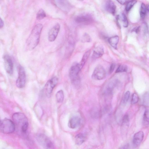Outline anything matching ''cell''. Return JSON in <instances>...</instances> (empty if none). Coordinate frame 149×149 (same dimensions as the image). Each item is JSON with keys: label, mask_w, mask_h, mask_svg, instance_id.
<instances>
[{"label": "cell", "mask_w": 149, "mask_h": 149, "mask_svg": "<svg viewBox=\"0 0 149 149\" xmlns=\"http://www.w3.org/2000/svg\"><path fill=\"white\" fill-rule=\"evenodd\" d=\"M146 12V8L145 4L142 3H141L140 10V15L142 19L145 18Z\"/></svg>", "instance_id": "44dd1931"}, {"label": "cell", "mask_w": 149, "mask_h": 149, "mask_svg": "<svg viewBox=\"0 0 149 149\" xmlns=\"http://www.w3.org/2000/svg\"><path fill=\"white\" fill-rule=\"evenodd\" d=\"M119 3L122 5L127 4L130 1L122 0L117 1Z\"/></svg>", "instance_id": "d6a6232c"}, {"label": "cell", "mask_w": 149, "mask_h": 149, "mask_svg": "<svg viewBox=\"0 0 149 149\" xmlns=\"http://www.w3.org/2000/svg\"><path fill=\"white\" fill-rule=\"evenodd\" d=\"M119 149H131L129 144H126L121 147Z\"/></svg>", "instance_id": "1f68e13d"}, {"label": "cell", "mask_w": 149, "mask_h": 149, "mask_svg": "<svg viewBox=\"0 0 149 149\" xmlns=\"http://www.w3.org/2000/svg\"><path fill=\"white\" fill-rule=\"evenodd\" d=\"M139 100V97L135 93L133 94L131 99V103L132 104L137 103Z\"/></svg>", "instance_id": "83f0119b"}, {"label": "cell", "mask_w": 149, "mask_h": 149, "mask_svg": "<svg viewBox=\"0 0 149 149\" xmlns=\"http://www.w3.org/2000/svg\"><path fill=\"white\" fill-rule=\"evenodd\" d=\"M104 7L107 11L113 15H114L116 12V6L112 1H106L105 3Z\"/></svg>", "instance_id": "9a60e30c"}, {"label": "cell", "mask_w": 149, "mask_h": 149, "mask_svg": "<svg viewBox=\"0 0 149 149\" xmlns=\"http://www.w3.org/2000/svg\"><path fill=\"white\" fill-rule=\"evenodd\" d=\"M58 81V79L56 77H54L49 80L44 87V89L46 95L49 96L52 93L54 88L56 86Z\"/></svg>", "instance_id": "ba28073f"}, {"label": "cell", "mask_w": 149, "mask_h": 149, "mask_svg": "<svg viewBox=\"0 0 149 149\" xmlns=\"http://www.w3.org/2000/svg\"><path fill=\"white\" fill-rule=\"evenodd\" d=\"M60 29V25L57 23L49 31L48 34V39L50 42L55 40Z\"/></svg>", "instance_id": "8fae6325"}, {"label": "cell", "mask_w": 149, "mask_h": 149, "mask_svg": "<svg viewBox=\"0 0 149 149\" xmlns=\"http://www.w3.org/2000/svg\"><path fill=\"white\" fill-rule=\"evenodd\" d=\"M81 119L79 117L74 116L72 117L68 122V126L70 128L75 129L80 124Z\"/></svg>", "instance_id": "4fadbf2b"}, {"label": "cell", "mask_w": 149, "mask_h": 149, "mask_svg": "<svg viewBox=\"0 0 149 149\" xmlns=\"http://www.w3.org/2000/svg\"><path fill=\"white\" fill-rule=\"evenodd\" d=\"M93 18L90 14H82L77 16L75 18L76 22L79 23L88 24L92 22Z\"/></svg>", "instance_id": "30bf717a"}, {"label": "cell", "mask_w": 149, "mask_h": 149, "mask_svg": "<svg viewBox=\"0 0 149 149\" xmlns=\"http://www.w3.org/2000/svg\"><path fill=\"white\" fill-rule=\"evenodd\" d=\"M144 137V133L143 131H139L136 133L134 135L132 144L135 147L138 146L142 141Z\"/></svg>", "instance_id": "7c38bea8"}, {"label": "cell", "mask_w": 149, "mask_h": 149, "mask_svg": "<svg viewBox=\"0 0 149 149\" xmlns=\"http://www.w3.org/2000/svg\"><path fill=\"white\" fill-rule=\"evenodd\" d=\"M26 74L24 68L19 65L18 69V76L16 81V85L19 88H23L25 84Z\"/></svg>", "instance_id": "52a82bcc"}, {"label": "cell", "mask_w": 149, "mask_h": 149, "mask_svg": "<svg viewBox=\"0 0 149 149\" xmlns=\"http://www.w3.org/2000/svg\"><path fill=\"white\" fill-rule=\"evenodd\" d=\"M85 140V137L82 133H79L75 137V142L76 144L80 145L82 144Z\"/></svg>", "instance_id": "e0dca14e"}, {"label": "cell", "mask_w": 149, "mask_h": 149, "mask_svg": "<svg viewBox=\"0 0 149 149\" xmlns=\"http://www.w3.org/2000/svg\"><path fill=\"white\" fill-rule=\"evenodd\" d=\"M120 18L123 22V26L127 27L128 25V22L126 15L124 14H122Z\"/></svg>", "instance_id": "d4e9b609"}, {"label": "cell", "mask_w": 149, "mask_h": 149, "mask_svg": "<svg viewBox=\"0 0 149 149\" xmlns=\"http://www.w3.org/2000/svg\"><path fill=\"white\" fill-rule=\"evenodd\" d=\"M81 69L79 63H74L70 68L69 75L71 82L73 85H78L80 82L79 73Z\"/></svg>", "instance_id": "3957f363"}, {"label": "cell", "mask_w": 149, "mask_h": 149, "mask_svg": "<svg viewBox=\"0 0 149 149\" xmlns=\"http://www.w3.org/2000/svg\"><path fill=\"white\" fill-rule=\"evenodd\" d=\"M147 9L149 12V5L148 6L147 8Z\"/></svg>", "instance_id": "d590c367"}, {"label": "cell", "mask_w": 149, "mask_h": 149, "mask_svg": "<svg viewBox=\"0 0 149 149\" xmlns=\"http://www.w3.org/2000/svg\"><path fill=\"white\" fill-rule=\"evenodd\" d=\"M82 40L84 42H89L91 40V38L87 34H85L83 36Z\"/></svg>", "instance_id": "f1b7e54d"}, {"label": "cell", "mask_w": 149, "mask_h": 149, "mask_svg": "<svg viewBox=\"0 0 149 149\" xmlns=\"http://www.w3.org/2000/svg\"><path fill=\"white\" fill-rule=\"evenodd\" d=\"M119 38L118 36H115L109 38L108 41L110 45L115 49H117V46Z\"/></svg>", "instance_id": "2e32d148"}, {"label": "cell", "mask_w": 149, "mask_h": 149, "mask_svg": "<svg viewBox=\"0 0 149 149\" xmlns=\"http://www.w3.org/2000/svg\"><path fill=\"white\" fill-rule=\"evenodd\" d=\"M0 28H1L3 26V22L1 18H0Z\"/></svg>", "instance_id": "836d02e7"}, {"label": "cell", "mask_w": 149, "mask_h": 149, "mask_svg": "<svg viewBox=\"0 0 149 149\" xmlns=\"http://www.w3.org/2000/svg\"><path fill=\"white\" fill-rule=\"evenodd\" d=\"M36 138L38 143L44 149H54L52 143L45 135L40 134Z\"/></svg>", "instance_id": "5b68a950"}, {"label": "cell", "mask_w": 149, "mask_h": 149, "mask_svg": "<svg viewBox=\"0 0 149 149\" xmlns=\"http://www.w3.org/2000/svg\"><path fill=\"white\" fill-rule=\"evenodd\" d=\"M42 28V25L38 24L33 29L26 41V46L28 50L34 49L38 45Z\"/></svg>", "instance_id": "6da1fadb"}, {"label": "cell", "mask_w": 149, "mask_h": 149, "mask_svg": "<svg viewBox=\"0 0 149 149\" xmlns=\"http://www.w3.org/2000/svg\"><path fill=\"white\" fill-rule=\"evenodd\" d=\"M4 64L5 70L8 74L11 75L13 72V63L10 57L8 55L3 57Z\"/></svg>", "instance_id": "9c48e42d"}, {"label": "cell", "mask_w": 149, "mask_h": 149, "mask_svg": "<svg viewBox=\"0 0 149 149\" xmlns=\"http://www.w3.org/2000/svg\"><path fill=\"white\" fill-rule=\"evenodd\" d=\"M12 118L15 127L22 133H25L29 126L28 120L25 115L22 113L17 112L13 114Z\"/></svg>", "instance_id": "7a4b0ae2"}, {"label": "cell", "mask_w": 149, "mask_h": 149, "mask_svg": "<svg viewBox=\"0 0 149 149\" xmlns=\"http://www.w3.org/2000/svg\"><path fill=\"white\" fill-rule=\"evenodd\" d=\"M129 123V118L127 115H125L124 116L122 121V124L128 127Z\"/></svg>", "instance_id": "484cf974"}, {"label": "cell", "mask_w": 149, "mask_h": 149, "mask_svg": "<svg viewBox=\"0 0 149 149\" xmlns=\"http://www.w3.org/2000/svg\"><path fill=\"white\" fill-rule=\"evenodd\" d=\"M90 54V51H86L83 55L80 63H79L80 67L81 69L87 61Z\"/></svg>", "instance_id": "ac0fdd59"}, {"label": "cell", "mask_w": 149, "mask_h": 149, "mask_svg": "<svg viewBox=\"0 0 149 149\" xmlns=\"http://www.w3.org/2000/svg\"><path fill=\"white\" fill-rule=\"evenodd\" d=\"M143 122L144 124H149V110H146L144 113L143 118Z\"/></svg>", "instance_id": "7402d4cb"}, {"label": "cell", "mask_w": 149, "mask_h": 149, "mask_svg": "<svg viewBox=\"0 0 149 149\" xmlns=\"http://www.w3.org/2000/svg\"><path fill=\"white\" fill-rule=\"evenodd\" d=\"M143 101L146 104L149 103V94L146 93L145 95L143 98Z\"/></svg>", "instance_id": "f546056e"}, {"label": "cell", "mask_w": 149, "mask_h": 149, "mask_svg": "<svg viewBox=\"0 0 149 149\" xmlns=\"http://www.w3.org/2000/svg\"><path fill=\"white\" fill-rule=\"evenodd\" d=\"M137 2L135 0L130 1L127 4L125 7L126 11H129Z\"/></svg>", "instance_id": "cb8c5ba5"}, {"label": "cell", "mask_w": 149, "mask_h": 149, "mask_svg": "<svg viewBox=\"0 0 149 149\" xmlns=\"http://www.w3.org/2000/svg\"><path fill=\"white\" fill-rule=\"evenodd\" d=\"M139 27H136L134 29L133 31L137 33L139 31Z\"/></svg>", "instance_id": "e575fe53"}, {"label": "cell", "mask_w": 149, "mask_h": 149, "mask_svg": "<svg viewBox=\"0 0 149 149\" xmlns=\"http://www.w3.org/2000/svg\"><path fill=\"white\" fill-rule=\"evenodd\" d=\"M64 96L63 92L62 90H61L58 91L56 95L57 102L58 103H61L63 101Z\"/></svg>", "instance_id": "d6986e66"}, {"label": "cell", "mask_w": 149, "mask_h": 149, "mask_svg": "<svg viewBox=\"0 0 149 149\" xmlns=\"http://www.w3.org/2000/svg\"><path fill=\"white\" fill-rule=\"evenodd\" d=\"M130 93L129 91H127L125 94L123 100V103L125 104L127 102L130 96Z\"/></svg>", "instance_id": "4316f807"}, {"label": "cell", "mask_w": 149, "mask_h": 149, "mask_svg": "<svg viewBox=\"0 0 149 149\" xmlns=\"http://www.w3.org/2000/svg\"><path fill=\"white\" fill-rule=\"evenodd\" d=\"M104 53V48L101 45L96 47L93 50L92 58L95 59L101 57Z\"/></svg>", "instance_id": "5bb4252c"}, {"label": "cell", "mask_w": 149, "mask_h": 149, "mask_svg": "<svg viewBox=\"0 0 149 149\" xmlns=\"http://www.w3.org/2000/svg\"><path fill=\"white\" fill-rule=\"evenodd\" d=\"M16 128L13 121L8 119L1 120L0 125L1 131L3 133L9 134L13 132Z\"/></svg>", "instance_id": "277c9868"}, {"label": "cell", "mask_w": 149, "mask_h": 149, "mask_svg": "<svg viewBox=\"0 0 149 149\" xmlns=\"http://www.w3.org/2000/svg\"><path fill=\"white\" fill-rule=\"evenodd\" d=\"M127 70V66L125 65H120L117 69L116 71V73H119L120 72H126Z\"/></svg>", "instance_id": "603a6c76"}, {"label": "cell", "mask_w": 149, "mask_h": 149, "mask_svg": "<svg viewBox=\"0 0 149 149\" xmlns=\"http://www.w3.org/2000/svg\"><path fill=\"white\" fill-rule=\"evenodd\" d=\"M46 16V14L45 12L43 9H41L38 12L36 18L37 20H40L44 18Z\"/></svg>", "instance_id": "ffe728a7"}, {"label": "cell", "mask_w": 149, "mask_h": 149, "mask_svg": "<svg viewBox=\"0 0 149 149\" xmlns=\"http://www.w3.org/2000/svg\"><path fill=\"white\" fill-rule=\"evenodd\" d=\"M106 76V72L104 67L101 65H97L95 68L92 75V78L95 80H101Z\"/></svg>", "instance_id": "8992f818"}, {"label": "cell", "mask_w": 149, "mask_h": 149, "mask_svg": "<svg viewBox=\"0 0 149 149\" xmlns=\"http://www.w3.org/2000/svg\"><path fill=\"white\" fill-rule=\"evenodd\" d=\"M116 67L115 64L114 63H112L109 68V73L111 74L113 71Z\"/></svg>", "instance_id": "4dcf8cb0"}]
</instances>
